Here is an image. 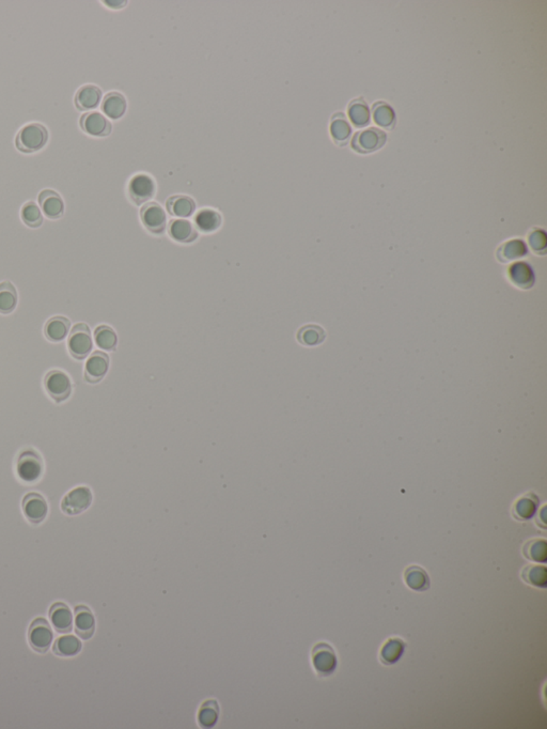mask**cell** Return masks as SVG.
I'll return each instance as SVG.
<instances>
[{
	"label": "cell",
	"instance_id": "1",
	"mask_svg": "<svg viewBox=\"0 0 547 729\" xmlns=\"http://www.w3.org/2000/svg\"><path fill=\"white\" fill-rule=\"evenodd\" d=\"M48 131L41 123H29L18 131L15 145L23 153H34L45 147Z\"/></svg>",
	"mask_w": 547,
	"mask_h": 729
},
{
	"label": "cell",
	"instance_id": "11",
	"mask_svg": "<svg viewBox=\"0 0 547 729\" xmlns=\"http://www.w3.org/2000/svg\"><path fill=\"white\" fill-rule=\"evenodd\" d=\"M80 129L86 134L94 137H106L112 131V124L104 115L99 112L86 113L80 119Z\"/></svg>",
	"mask_w": 547,
	"mask_h": 729
},
{
	"label": "cell",
	"instance_id": "3",
	"mask_svg": "<svg viewBox=\"0 0 547 729\" xmlns=\"http://www.w3.org/2000/svg\"><path fill=\"white\" fill-rule=\"evenodd\" d=\"M43 461L36 450L26 449L18 456L16 470L18 477L27 484L38 482L43 474Z\"/></svg>",
	"mask_w": 547,
	"mask_h": 729
},
{
	"label": "cell",
	"instance_id": "29",
	"mask_svg": "<svg viewBox=\"0 0 547 729\" xmlns=\"http://www.w3.org/2000/svg\"><path fill=\"white\" fill-rule=\"evenodd\" d=\"M17 291L12 282H0V314L9 315L17 306Z\"/></svg>",
	"mask_w": 547,
	"mask_h": 729
},
{
	"label": "cell",
	"instance_id": "12",
	"mask_svg": "<svg viewBox=\"0 0 547 729\" xmlns=\"http://www.w3.org/2000/svg\"><path fill=\"white\" fill-rule=\"evenodd\" d=\"M109 356L103 351H94L85 365V380L91 384H96L104 379L109 370Z\"/></svg>",
	"mask_w": 547,
	"mask_h": 729
},
{
	"label": "cell",
	"instance_id": "22",
	"mask_svg": "<svg viewBox=\"0 0 547 729\" xmlns=\"http://www.w3.org/2000/svg\"><path fill=\"white\" fill-rule=\"evenodd\" d=\"M405 647L407 644L402 639L391 637L379 650V661L384 665H393L402 658Z\"/></svg>",
	"mask_w": 547,
	"mask_h": 729
},
{
	"label": "cell",
	"instance_id": "16",
	"mask_svg": "<svg viewBox=\"0 0 547 729\" xmlns=\"http://www.w3.org/2000/svg\"><path fill=\"white\" fill-rule=\"evenodd\" d=\"M50 621L52 628L60 634L70 633L73 629V614L64 602H56L50 607Z\"/></svg>",
	"mask_w": 547,
	"mask_h": 729
},
{
	"label": "cell",
	"instance_id": "24",
	"mask_svg": "<svg viewBox=\"0 0 547 729\" xmlns=\"http://www.w3.org/2000/svg\"><path fill=\"white\" fill-rule=\"evenodd\" d=\"M512 284L520 289H530L534 284V274L532 266L526 262L512 264L508 270Z\"/></svg>",
	"mask_w": 547,
	"mask_h": 729
},
{
	"label": "cell",
	"instance_id": "19",
	"mask_svg": "<svg viewBox=\"0 0 547 729\" xmlns=\"http://www.w3.org/2000/svg\"><path fill=\"white\" fill-rule=\"evenodd\" d=\"M166 208L171 216L187 218L194 215L197 205H196L195 200L189 196L175 195L167 199Z\"/></svg>",
	"mask_w": 547,
	"mask_h": 729
},
{
	"label": "cell",
	"instance_id": "28",
	"mask_svg": "<svg viewBox=\"0 0 547 729\" xmlns=\"http://www.w3.org/2000/svg\"><path fill=\"white\" fill-rule=\"evenodd\" d=\"M296 338L300 345H306V347H316L325 340L326 333L319 325L308 324L300 327Z\"/></svg>",
	"mask_w": 547,
	"mask_h": 729
},
{
	"label": "cell",
	"instance_id": "7",
	"mask_svg": "<svg viewBox=\"0 0 547 729\" xmlns=\"http://www.w3.org/2000/svg\"><path fill=\"white\" fill-rule=\"evenodd\" d=\"M127 191L133 203L141 205L154 197L156 193V183L151 175L138 173L131 179Z\"/></svg>",
	"mask_w": 547,
	"mask_h": 729
},
{
	"label": "cell",
	"instance_id": "6",
	"mask_svg": "<svg viewBox=\"0 0 547 729\" xmlns=\"http://www.w3.org/2000/svg\"><path fill=\"white\" fill-rule=\"evenodd\" d=\"M44 387L54 403H64L72 394V382L66 373L52 370L45 375Z\"/></svg>",
	"mask_w": 547,
	"mask_h": 729
},
{
	"label": "cell",
	"instance_id": "30",
	"mask_svg": "<svg viewBox=\"0 0 547 729\" xmlns=\"http://www.w3.org/2000/svg\"><path fill=\"white\" fill-rule=\"evenodd\" d=\"M520 577L526 584L537 589H545L547 584V572L544 566L528 565L523 569Z\"/></svg>",
	"mask_w": 547,
	"mask_h": 729
},
{
	"label": "cell",
	"instance_id": "25",
	"mask_svg": "<svg viewBox=\"0 0 547 729\" xmlns=\"http://www.w3.org/2000/svg\"><path fill=\"white\" fill-rule=\"evenodd\" d=\"M71 330V322L66 317L56 316L46 322L44 334L52 342H60L68 336Z\"/></svg>",
	"mask_w": 547,
	"mask_h": 729
},
{
	"label": "cell",
	"instance_id": "15",
	"mask_svg": "<svg viewBox=\"0 0 547 729\" xmlns=\"http://www.w3.org/2000/svg\"><path fill=\"white\" fill-rule=\"evenodd\" d=\"M39 205L44 215L50 219H58L64 214V203L57 192L44 189L39 194Z\"/></svg>",
	"mask_w": 547,
	"mask_h": 729
},
{
	"label": "cell",
	"instance_id": "21",
	"mask_svg": "<svg viewBox=\"0 0 547 729\" xmlns=\"http://www.w3.org/2000/svg\"><path fill=\"white\" fill-rule=\"evenodd\" d=\"M539 500L536 494L530 492L520 496L512 507V516L518 521H527L532 519L538 509Z\"/></svg>",
	"mask_w": 547,
	"mask_h": 729
},
{
	"label": "cell",
	"instance_id": "2",
	"mask_svg": "<svg viewBox=\"0 0 547 729\" xmlns=\"http://www.w3.org/2000/svg\"><path fill=\"white\" fill-rule=\"evenodd\" d=\"M68 349L73 359L82 361L90 355L94 349V340L90 329L85 323L74 325L68 334Z\"/></svg>",
	"mask_w": 547,
	"mask_h": 729
},
{
	"label": "cell",
	"instance_id": "40",
	"mask_svg": "<svg viewBox=\"0 0 547 729\" xmlns=\"http://www.w3.org/2000/svg\"><path fill=\"white\" fill-rule=\"evenodd\" d=\"M104 3L105 5H107V7L114 8V9H120V8L125 7L127 1H116V3H115V1H104Z\"/></svg>",
	"mask_w": 547,
	"mask_h": 729
},
{
	"label": "cell",
	"instance_id": "9",
	"mask_svg": "<svg viewBox=\"0 0 547 729\" xmlns=\"http://www.w3.org/2000/svg\"><path fill=\"white\" fill-rule=\"evenodd\" d=\"M140 219L145 229L155 236H161L166 231L167 214L159 203H145L140 210Z\"/></svg>",
	"mask_w": 547,
	"mask_h": 729
},
{
	"label": "cell",
	"instance_id": "20",
	"mask_svg": "<svg viewBox=\"0 0 547 729\" xmlns=\"http://www.w3.org/2000/svg\"><path fill=\"white\" fill-rule=\"evenodd\" d=\"M127 102L125 96L118 91H112L105 96L102 102V110L105 116L112 120L122 118L126 113Z\"/></svg>",
	"mask_w": 547,
	"mask_h": 729
},
{
	"label": "cell",
	"instance_id": "35",
	"mask_svg": "<svg viewBox=\"0 0 547 729\" xmlns=\"http://www.w3.org/2000/svg\"><path fill=\"white\" fill-rule=\"evenodd\" d=\"M351 132L352 130H351L348 121L344 118V115L337 114L333 117L330 133L336 143L344 145L350 137Z\"/></svg>",
	"mask_w": 547,
	"mask_h": 729
},
{
	"label": "cell",
	"instance_id": "33",
	"mask_svg": "<svg viewBox=\"0 0 547 729\" xmlns=\"http://www.w3.org/2000/svg\"><path fill=\"white\" fill-rule=\"evenodd\" d=\"M525 558L534 563H545L547 558V543L545 539H532L523 548Z\"/></svg>",
	"mask_w": 547,
	"mask_h": 729
},
{
	"label": "cell",
	"instance_id": "8",
	"mask_svg": "<svg viewBox=\"0 0 547 729\" xmlns=\"http://www.w3.org/2000/svg\"><path fill=\"white\" fill-rule=\"evenodd\" d=\"M92 492L88 486H78L64 496L61 509L68 516H78L86 512L92 504Z\"/></svg>",
	"mask_w": 547,
	"mask_h": 729
},
{
	"label": "cell",
	"instance_id": "27",
	"mask_svg": "<svg viewBox=\"0 0 547 729\" xmlns=\"http://www.w3.org/2000/svg\"><path fill=\"white\" fill-rule=\"evenodd\" d=\"M404 583L409 589L415 591H425L430 589L429 575L421 567H407L404 571Z\"/></svg>",
	"mask_w": 547,
	"mask_h": 729
},
{
	"label": "cell",
	"instance_id": "36",
	"mask_svg": "<svg viewBox=\"0 0 547 729\" xmlns=\"http://www.w3.org/2000/svg\"><path fill=\"white\" fill-rule=\"evenodd\" d=\"M23 223L30 228H39L43 224V214L39 205L34 201H28L21 210Z\"/></svg>",
	"mask_w": 547,
	"mask_h": 729
},
{
	"label": "cell",
	"instance_id": "17",
	"mask_svg": "<svg viewBox=\"0 0 547 729\" xmlns=\"http://www.w3.org/2000/svg\"><path fill=\"white\" fill-rule=\"evenodd\" d=\"M167 230H168L171 239L175 240L177 243H193L198 239V231L195 226L191 222L187 221L184 218H177V219L170 221Z\"/></svg>",
	"mask_w": 547,
	"mask_h": 729
},
{
	"label": "cell",
	"instance_id": "26",
	"mask_svg": "<svg viewBox=\"0 0 547 729\" xmlns=\"http://www.w3.org/2000/svg\"><path fill=\"white\" fill-rule=\"evenodd\" d=\"M82 644L74 635L60 636L52 645V651L61 658L75 657L82 651Z\"/></svg>",
	"mask_w": 547,
	"mask_h": 729
},
{
	"label": "cell",
	"instance_id": "5",
	"mask_svg": "<svg viewBox=\"0 0 547 729\" xmlns=\"http://www.w3.org/2000/svg\"><path fill=\"white\" fill-rule=\"evenodd\" d=\"M312 665L319 677H328L333 675L337 668L338 660L336 652L330 644H316L312 651Z\"/></svg>",
	"mask_w": 547,
	"mask_h": 729
},
{
	"label": "cell",
	"instance_id": "34",
	"mask_svg": "<svg viewBox=\"0 0 547 729\" xmlns=\"http://www.w3.org/2000/svg\"><path fill=\"white\" fill-rule=\"evenodd\" d=\"M526 254L527 247L524 242L520 241V240H513V241H509L504 244L498 250L497 256L499 261L506 264V262L511 261V260L524 257Z\"/></svg>",
	"mask_w": 547,
	"mask_h": 729
},
{
	"label": "cell",
	"instance_id": "4",
	"mask_svg": "<svg viewBox=\"0 0 547 729\" xmlns=\"http://www.w3.org/2000/svg\"><path fill=\"white\" fill-rule=\"evenodd\" d=\"M54 640L52 627L45 618L38 617L32 621L28 630V643L38 654H46Z\"/></svg>",
	"mask_w": 547,
	"mask_h": 729
},
{
	"label": "cell",
	"instance_id": "38",
	"mask_svg": "<svg viewBox=\"0 0 547 729\" xmlns=\"http://www.w3.org/2000/svg\"><path fill=\"white\" fill-rule=\"evenodd\" d=\"M374 120L381 127L391 129L395 124V113L391 106L385 103L374 104Z\"/></svg>",
	"mask_w": 547,
	"mask_h": 729
},
{
	"label": "cell",
	"instance_id": "13",
	"mask_svg": "<svg viewBox=\"0 0 547 729\" xmlns=\"http://www.w3.org/2000/svg\"><path fill=\"white\" fill-rule=\"evenodd\" d=\"M22 507H23V512L26 519L31 524H40L48 517V503L41 494L36 493V492L28 493L27 496H24Z\"/></svg>",
	"mask_w": 547,
	"mask_h": 729
},
{
	"label": "cell",
	"instance_id": "18",
	"mask_svg": "<svg viewBox=\"0 0 547 729\" xmlns=\"http://www.w3.org/2000/svg\"><path fill=\"white\" fill-rule=\"evenodd\" d=\"M102 100V90L96 85H85L76 92L74 103L80 110L96 108Z\"/></svg>",
	"mask_w": 547,
	"mask_h": 729
},
{
	"label": "cell",
	"instance_id": "32",
	"mask_svg": "<svg viewBox=\"0 0 547 729\" xmlns=\"http://www.w3.org/2000/svg\"><path fill=\"white\" fill-rule=\"evenodd\" d=\"M219 718V705L215 700H205L198 712V723L205 728L213 727Z\"/></svg>",
	"mask_w": 547,
	"mask_h": 729
},
{
	"label": "cell",
	"instance_id": "10",
	"mask_svg": "<svg viewBox=\"0 0 547 729\" xmlns=\"http://www.w3.org/2000/svg\"><path fill=\"white\" fill-rule=\"evenodd\" d=\"M386 143V134L377 127H370L356 133L352 139V147L356 152L371 153L381 149Z\"/></svg>",
	"mask_w": 547,
	"mask_h": 729
},
{
	"label": "cell",
	"instance_id": "23",
	"mask_svg": "<svg viewBox=\"0 0 547 729\" xmlns=\"http://www.w3.org/2000/svg\"><path fill=\"white\" fill-rule=\"evenodd\" d=\"M195 225L203 233H213L223 225V217L216 210L205 208L196 214Z\"/></svg>",
	"mask_w": 547,
	"mask_h": 729
},
{
	"label": "cell",
	"instance_id": "37",
	"mask_svg": "<svg viewBox=\"0 0 547 729\" xmlns=\"http://www.w3.org/2000/svg\"><path fill=\"white\" fill-rule=\"evenodd\" d=\"M349 115H350L353 124L358 127H365L370 121L368 106H367L366 102L363 99H358V100L353 101L351 103L350 108H349Z\"/></svg>",
	"mask_w": 547,
	"mask_h": 729
},
{
	"label": "cell",
	"instance_id": "14",
	"mask_svg": "<svg viewBox=\"0 0 547 729\" xmlns=\"http://www.w3.org/2000/svg\"><path fill=\"white\" fill-rule=\"evenodd\" d=\"M75 614V633L80 639L88 641L96 632V618L94 613L86 605H78L74 609Z\"/></svg>",
	"mask_w": 547,
	"mask_h": 729
},
{
	"label": "cell",
	"instance_id": "31",
	"mask_svg": "<svg viewBox=\"0 0 547 729\" xmlns=\"http://www.w3.org/2000/svg\"><path fill=\"white\" fill-rule=\"evenodd\" d=\"M94 341L101 350L115 351L118 345V336L112 327L108 325H100L94 331Z\"/></svg>",
	"mask_w": 547,
	"mask_h": 729
},
{
	"label": "cell",
	"instance_id": "39",
	"mask_svg": "<svg viewBox=\"0 0 547 729\" xmlns=\"http://www.w3.org/2000/svg\"><path fill=\"white\" fill-rule=\"evenodd\" d=\"M530 243L532 250L536 252L544 250L545 246H546V238H545L544 231L536 230V231L532 232V236H530Z\"/></svg>",
	"mask_w": 547,
	"mask_h": 729
}]
</instances>
